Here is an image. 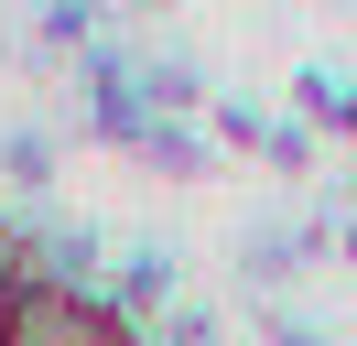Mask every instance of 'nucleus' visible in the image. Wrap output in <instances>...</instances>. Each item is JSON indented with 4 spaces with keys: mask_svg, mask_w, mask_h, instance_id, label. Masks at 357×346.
Returning <instances> with one entry per match:
<instances>
[{
    "mask_svg": "<svg viewBox=\"0 0 357 346\" xmlns=\"http://www.w3.org/2000/svg\"><path fill=\"white\" fill-rule=\"evenodd\" d=\"M0 346H141L130 324L98 292H66V281H33V292L0 303Z\"/></svg>",
    "mask_w": 357,
    "mask_h": 346,
    "instance_id": "1",
    "label": "nucleus"
},
{
    "mask_svg": "<svg viewBox=\"0 0 357 346\" xmlns=\"http://www.w3.org/2000/svg\"><path fill=\"white\" fill-rule=\"evenodd\" d=\"M0 173H11L22 195H44L54 184V141H44V130H0Z\"/></svg>",
    "mask_w": 357,
    "mask_h": 346,
    "instance_id": "2",
    "label": "nucleus"
},
{
    "mask_svg": "<svg viewBox=\"0 0 357 346\" xmlns=\"http://www.w3.org/2000/svg\"><path fill=\"white\" fill-rule=\"evenodd\" d=\"M303 119H325V130H357V86L314 65V76H303Z\"/></svg>",
    "mask_w": 357,
    "mask_h": 346,
    "instance_id": "3",
    "label": "nucleus"
},
{
    "mask_svg": "<svg viewBox=\"0 0 357 346\" xmlns=\"http://www.w3.org/2000/svg\"><path fill=\"white\" fill-rule=\"evenodd\" d=\"M271 346H325V336H314L303 314H271Z\"/></svg>",
    "mask_w": 357,
    "mask_h": 346,
    "instance_id": "4",
    "label": "nucleus"
}]
</instances>
